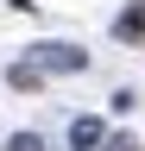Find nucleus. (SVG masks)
I'll return each instance as SVG.
<instances>
[{
    "label": "nucleus",
    "mask_w": 145,
    "mask_h": 151,
    "mask_svg": "<svg viewBox=\"0 0 145 151\" xmlns=\"http://www.w3.org/2000/svg\"><path fill=\"white\" fill-rule=\"evenodd\" d=\"M13 151H44V145L32 139V132H19V139H13Z\"/></svg>",
    "instance_id": "7ed1b4c3"
},
{
    "label": "nucleus",
    "mask_w": 145,
    "mask_h": 151,
    "mask_svg": "<svg viewBox=\"0 0 145 151\" xmlns=\"http://www.w3.org/2000/svg\"><path fill=\"white\" fill-rule=\"evenodd\" d=\"M107 151H139V145L133 139H107Z\"/></svg>",
    "instance_id": "20e7f679"
},
{
    "label": "nucleus",
    "mask_w": 145,
    "mask_h": 151,
    "mask_svg": "<svg viewBox=\"0 0 145 151\" xmlns=\"http://www.w3.org/2000/svg\"><path fill=\"white\" fill-rule=\"evenodd\" d=\"M120 38H145V6H133V13H120Z\"/></svg>",
    "instance_id": "f03ea898"
},
{
    "label": "nucleus",
    "mask_w": 145,
    "mask_h": 151,
    "mask_svg": "<svg viewBox=\"0 0 145 151\" xmlns=\"http://www.w3.org/2000/svg\"><path fill=\"white\" fill-rule=\"evenodd\" d=\"M69 145H76V151L101 145V120H76V126H69Z\"/></svg>",
    "instance_id": "f257e3e1"
}]
</instances>
